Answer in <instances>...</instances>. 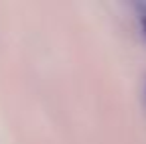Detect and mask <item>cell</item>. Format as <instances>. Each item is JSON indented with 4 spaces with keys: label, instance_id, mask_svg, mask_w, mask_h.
<instances>
[{
    "label": "cell",
    "instance_id": "7a4b0ae2",
    "mask_svg": "<svg viewBox=\"0 0 146 144\" xmlns=\"http://www.w3.org/2000/svg\"><path fill=\"white\" fill-rule=\"evenodd\" d=\"M144 99H146V87H144Z\"/></svg>",
    "mask_w": 146,
    "mask_h": 144
},
{
    "label": "cell",
    "instance_id": "6da1fadb",
    "mask_svg": "<svg viewBox=\"0 0 146 144\" xmlns=\"http://www.w3.org/2000/svg\"><path fill=\"white\" fill-rule=\"evenodd\" d=\"M136 10H138V20H140L142 34L146 36V2H140V4H136Z\"/></svg>",
    "mask_w": 146,
    "mask_h": 144
}]
</instances>
